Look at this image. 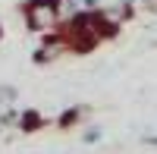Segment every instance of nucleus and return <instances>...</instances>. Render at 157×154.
Here are the masks:
<instances>
[{
  "instance_id": "obj_9",
  "label": "nucleus",
  "mask_w": 157,
  "mask_h": 154,
  "mask_svg": "<svg viewBox=\"0 0 157 154\" xmlns=\"http://www.w3.org/2000/svg\"><path fill=\"white\" fill-rule=\"evenodd\" d=\"M141 142H145V145H154V148H157V135H145Z\"/></svg>"
},
{
  "instance_id": "obj_1",
  "label": "nucleus",
  "mask_w": 157,
  "mask_h": 154,
  "mask_svg": "<svg viewBox=\"0 0 157 154\" xmlns=\"http://www.w3.org/2000/svg\"><path fill=\"white\" fill-rule=\"evenodd\" d=\"M22 16H25V25L32 32H54L60 25V16H57V6H47V3H25L22 6Z\"/></svg>"
},
{
  "instance_id": "obj_5",
  "label": "nucleus",
  "mask_w": 157,
  "mask_h": 154,
  "mask_svg": "<svg viewBox=\"0 0 157 154\" xmlns=\"http://www.w3.org/2000/svg\"><path fill=\"white\" fill-rule=\"evenodd\" d=\"M101 138H104V129H101V126H91L88 132H82V142H85V145H94V142H101Z\"/></svg>"
},
{
  "instance_id": "obj_6",
  "label": "nucleus",
  "mask_w": 157,
  "mask_h": 154,
  "mask_svg": "<svg viewBox=\"0 0 157 154\" xmlns=\"http://www.w3.org/2000/svg\"><path fill=\"white\" fill-rule=\"evenodd\" d=\"M16 117H19V110H16V107H10L3 117H0V126H13V123H16Z\"/></svg>"
},
{
  "instance_id": "obj_10",
  "label": "nucleus",
  "mask_w": 157,
  "mask_h": 154,
  "mask_svg": "<svg viewBox=\"0 0 157 154\" xmlns=\"http://www.w3.org/2000/svg\"><path fill=\"white\" fill-rule=\"evenodd\" d=\"M0 41H3V25H0Z\"/></svg>"
},
{
  "instance_id": "obj_4",
  "label": "nucleus",
  "mask_w": 157,
  "mask_h": 154,
  "mask_svg": "<svg viewBox=\"0 0 157 154\" xmlns=\"http://www.w3.org/2000/svg\"><path fill=\"white\" fill-rule=\"evenodd\" d=\"M0 101H3V104H16L19 101V91L13 85H0Z\"/></svg>"
},
{
  "instance_id": "obj_7",
  "label": "nucleus",
  "mask_w": 157,
  "mask_h": 154,
  "mask_svg": "<svg viewBox=\"0 0 157 154\" xmlns=\"http://www.w3.org/2000/svg\"><path fill=\"white\" fill-rule=\"evenodd\" d=\"M78 3H82V10H98L101 0H78Z\"/></svg>"
},
{
  "instance_id": "obj_3",
  "label": "nucleus",
  "mask_w": 157,
  "mask_h": 154,
  "mask_svg": "<svg viewBox=\"0 0 157 154\" xmlns=\"http://www.w3.org/2000/svg\"><path fill=\"white\" fill-rule=\"evenodd\" d=\"M82 113H85V107H66L57 117V126H60V129H72V126L82 120Z\"/></svg>"
},
{
  "instance_id": "obj_2",
  "label": "nucleus",
  "mask_w": 157,
  "mask_h": 154,
  "mask_svg": "<svg viewBox=\"0 0 157 154\" xmlns=\"http://www.w3.org/2000/svg\"><path fill=\"white\" fill-rule=\"evenodd\" d=\"M16 126L22 132H38V129H44V117L38 110H19V117H16Z\"/></svg>"
},
{
  "instance_id": "obj_8",
  "label": "nucleus",
  "mask_w": 157,
  "mask_h": 154,
  "mask_svg": "<svg viewBox=\"0 0 157 154\" xmlns=\"http://www.w3.org/2000/svg\"><path fill=\"white\" fill-rule=\"evenodd\" d=\"M141 6H145L148 13H157V0H141Z\"/></svg>"
}]
</instances>
